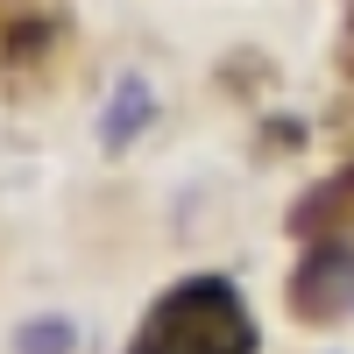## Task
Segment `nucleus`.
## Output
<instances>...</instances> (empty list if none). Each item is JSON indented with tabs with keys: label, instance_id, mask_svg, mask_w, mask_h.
Listing matches in <instances>:
<instances>
[{
	"label": "nucleus",
	"instance_id": "1",
	"mask_svg": "<svg viewBox=\"0 0 354 354\" xmlns=\"http://www.w3.org/2000/svg\"><path fill=\"white\" fill-rule=\"evenodd\" d=\"M128 354H262L255 312L241 283L227 277H185L142 312Z\"/></svg>",
	"mask_w": 354,
	"mask_h": 354
},
{
	"label": "nucleus",
	"instance_id": "2",
	"mask_svg": "<svg viewBox=\"0 0 354 354\" xmlns=\"http://www.w3.org/2000/svg\"><path fill=\"white\" fill-rule=\"evenodd\" d=\"M290 312H298L305 326H340L354 312V241L347 234L305 241L298 270H290Z\"/></svg>",
	"mask_w": 354,
	"mask_h": 354
},
{
	"label": "nucleus",
	"instance_id": "3",
	"mask_svg": "<svg viewBox=\"0 0 354 354\" xmlns=\"http://www.w3.org/2000/svg\"><path fill=\"white\" fill-rule=\"evenodd\" d=\"M71 21L57 0H0V85L36 78L57 50H64Z\"/></svg>",
	"mask_w": 354,
	"mask_h": 354
},
{
	"label": "nucleus",
	"instance_id": "4",
	"mask_svg": "<svg viewBox=\"0 0 354 354\" xmlns=\"http://www.w3.org/2000/svg\"><path fill=\"white\" fill-rule=\"evenodd\" d=\"M149 128H156V85L142 78V71H121V78H113V93H106V113H100V149L121 156V149H135Z\"/></svg>",
	"mask_w": 354,
	"mask_h": 354
},
{
	"label": "nucleus",
	"instance_id": "5",
	"mask_svg": "<svg viewBox=\"0 0 354 354\" xmlns=\"http://www.w3.org/2000/svg\"><path fill=\"white\" fill-rule=\"evenodd\" d=\"M354 227V163H340L333 177H319V185L290 205V234L298 241H319V234H347Z\"/></svg>",
	"mask_w": 354,
	"mask_h": 354
},
{
	"label": "nucleus",
	"instance_id": "6",
	"mask_svg": "<svg viewBox=\"0 0 354 354\" xmlns=\"http://www.w3.org/2000/svg\"><path fill=\"white\" fill-rule=\"evenodd\" d=\"M15 354H78V326L64 312H36L15 326Z\"/></svg>",
	"mask_w": 354,
	"mask_h": 354
},
{
	"label": "nucleus",
	"instance_id": "7",
	"mask_svg": "<svg viewBox=\"0 0 354 354\" xmlns=\"http://www.w3.org/2000/svg\"><path fill=\"white\" fill-rule=\"evenodd\" d=\"M347 78H354V8H347Z\"/></svg>",
	"mask_w": 354,
	"mask_h": 354
}]
</instances>
